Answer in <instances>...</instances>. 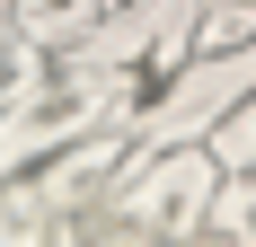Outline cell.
Segmentation results:
<instances>
[{
  "label": "cell",
  "instance_id": "cell-1",
  "mask_svg": "<svg viewBox=\"0 0 256 247\" xmlns=\"http://www.w3.org/2000/svg\"><path fill=\"white\" fill-rule=\"evenodd\" d=\"M221 186V159L204 142H177V150H132L124 176L88 203V221L71 230V247L106 238V247H194L204 238V203Z\"/></svg>",
  "mask_w": 256,
  "mask_h": 247
},
{
  "label": "cell",
  "instance_id": "cell-2",
  "mask_svg": "<svg viewBox=\"0 0 256 247\" xmlns=\"http://www.w3.org/2000/svg\"><path fill=\"white\" fill-rule=\"evenodd\" d=\"M194 18H204V0H106V18L80 36V62L115 98H150L159 80L194 62Z\"/></svg>",
  "mask_w": 256,
  "mask_h": 247
},
{
  "label": "cell",
  "instance_id": "cell-3",
  "mask_svg": "<svg viewBox=\"0 0 256 247\" xmlns=\"http://www.w3.org/2000/svg\"><path fill=\"white\" fill-rule=\"evenodd\" d=\"M115 115V88H106L80 53H62L36 88H26L9 115H0V176H26V168H44L53 150H71V142H88L98 124Z\"/></svg>",
  "mask_w": 256,
  "mask_h": 247
},
{
  "label": "cell",
  "instance_id": "cell-4",
  "mask_svg": "<svg viewBox=\"0 0 256 247\" xmlns=\"http://www.w3.org/2000/svg\"><path fill=\"white\" fill-rule=\"evenodd\" d=\"M124 159H132V142L115 132V124H98L88 142H71V150H53L44 168H26V176H36V194H44V221H53V247L71 238L80 221H88V203H98L106 186L124 176Z\"/></svg>",
  "mask_w": 256,
  "mask_h": 247
},
{
  "label": "cell",
  "instance_id": "cell-5",
  "mask_svg": "<svg viewBox=\"0 0 256 247\" xmlns=\"http://www.w3.org/2000/svg\"><path fill=\"white\" fill-rule=\"evenodd\" d=\"M106 18V0H9V26H18L26 44H44L53 62L62 53H80V36Z\"/></svg>",
  "mask_w": 256,
  "mask_h": 247
},
{
  "label": "cell",
  "instance_id": "cell-6",
  "mask_svg": "<svg viewBox=\"0 0 256 247\" xmlns=\"http://www.w3.org/2000/svg\"><path fill=\"white\" fill-rule=\"evenodd\" d=\"M204 238H212V247H256V168H230L221 186H212Z\"/></svg>",
  "mask_w": 256,
  "mask_h": 247
},
{
  "label": "cell",
  "instance_id": "cell-7",
  "mask_svg": "<svg viewBox=\"0 0 256 247\" xmlns=\"http://www.w3.org/2000/svg\"><path fill=\"white\" fill-rule=\"evenodd\" d=\"M0 247H53V221H44L36 176H0Z\"/></svg>",
  "mask_w": 256,
  "mask_h": 247
},
{
  "label": "cell",
  "instance_id": "cell-8",
  "mask_svg": "<svg viewBox=\"0 0 256 247\" xmlns=\"http://www.w3.org/2000/svg\"><path fill=\"white\" fill-rule=\"evenodd\" d=\"M44 71H53V53H44V44H26L18 26L0 18V115H9V106H18V98H26Z\"/></svg>",
  "mask_w": 256,
  "mask_h": 247
},
{
  "label": "cell",
  "instance_id": "cell-9",
  "mask_svg": "<svg viewBox=\"0 0 256 247\" xmlns=\"http://www.w3.org/2000/svg\"><path fill=\"white\" fill-rule=\"evenodd\" d=\"M204 150L221 159V176H230V168H256V88H248V98H238L230 115L204 132Z\"/></svg>",
  "mask_w": 256,
  "mask_h": 247
},
{
  "label": "cell",
  "instance_id": "cell-10",
  "mask_svg": "<svg viewBox=\"0 0 256 247\" xmlns=\"http://www.w3.org/2000/svg\"><path fill=\"white\" fill-rule=\"evenodd\" d=\"M221 9H256V0H204V18H221Z\"/></svg>",
  "mask_w": 256,
  "mask_h": 247
},
{
  "label": "cell",
  "instance_id": "cell-11",
  "mask_svg": "<svg viewBox=\"0 0 256 247\" xmlns=\"http://www.w3.org/2000/svg\"><path fill=\"white\" fill-rule=\"evenodd\" d=\"M0 18H9V0H0Z\"/></svg>",
  "mask_w": 256,
  "mask_h": 247
}]
</instances>
